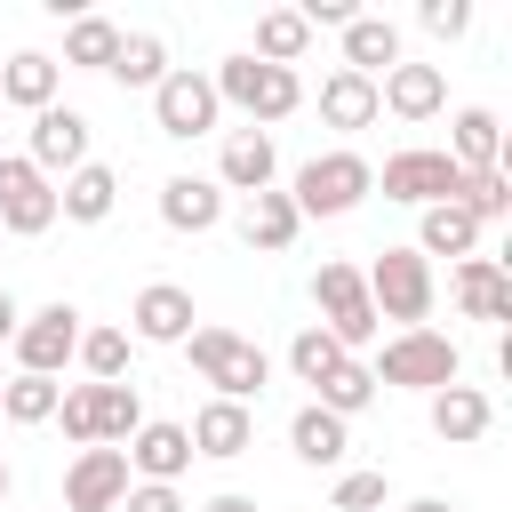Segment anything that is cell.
Listing matches in <instances>:
<instances>
[{"label":"cell","instance_id":"6da1fadb","mask_svg":"<svg viewBox=\"0 0 512 512\" xmlns=\"http://www.w3.org/2000/svg\"><path fill=\"white\" fill-rule=\"evenodd\" d=\"M368 376H376V392H440V384H464V352H456V336H440V328H400L376 360H368Z\"/></svg>","mask_w":512,"mask_h":512},{"label":"cell","instance_id":"7a4b0ae2","mask_svg":"<svg viewBox=\"0 0 512 512\" xmlns=\"http://www.w3.org/2000/svg\"><path fill=\"white\" fill-rule=\"evenodd\" d=\"M184 352H192V376L216 392V400H264V384H272V360H264V344L256 336H232V328H192L184 336Z\"/></svg>","mask_w":512,"mask_h":512},{"label":"cell","instance_id":"3957f363","mask_svg":"<svg viewBox=\"0 0 512 512\" xmlns=\"http://www.w3.org/2000/svg\"><path fill=\"white\" fill-rule=\"evenodd\" d=\"M208 88H216V104L248 112V128H272V120H288V112L304 104V80H296L288 64H256L248 48L224 56V64L208 72Z\"/></svg>","mask_w":512,"mask_h":512},{"label":"cell","instance_id":"277c9868","mask_svg":"<svg viewBox=\"0 0 512 512\" xmlns=\"http://www.w3.org/2000/svg\"><path fill=\"white\" fill-rule=\"evenodd\" d=\"M368 192H376V168H368L352 144L312 152V160L288 176V200H296V216H304V224H312V216H352Z\"/></svg>","mask_w":512,"mask_h":512},{"label":"cell","instance_id":"5b68a950","mask_svg":"<svg viewBox=\"0 0 512 512\" xmlns=\"http://www.w3.org/2000/svg\"><path fill=\"white\" fill-rule=\"evenodd\" d=\"M368 280V304L376 320H400V328H432V304H440V280L416 248H376V264L360 272Z\"/></svg>","mask_w":512,"mask_h":512},{"label":"cell","instance_id":"8992f818","mask_svg":"<svg viewBox=\"0 0 512 512\" xmlns=\"http://www.w3.org/2000/svg\"><path fill=\"white\" fill-rule=\"evenodd\" d=\"M312 312H320V328L360 360V344H376L384 336V320H376V304H368V280H360V264H320L312 272Z\"/></svg>","mask_w":512,"mask_h":512},{"label":"cell","instance_id":"52a82bcc","mask_svg":"<svg viewBox=\"0 0 512 512\" xmlns=\"http://www.w3.org/2000/svg\"><path fill=\"white\" fill-rule=\"evenodd\" d=\"M376 184H384V200H400V208H440V200H464V168H456L440 144H408V152H392Z\"/></svg>","mask_w":512,"mask_h":512},{"label":"cell","instance_id":"ba28073f","mask_svg":"<svg viewBox=\"0 0 512 512\" xmlns=\"http://www.w3.org/2000/svg\"><path fill=\"white\" fill-rule=\"evenodd\" d=\"M152 120H160V136H176V144H192V136H216V120H224V104H216V88H208V72H192V64H168V80L152 88Z\"/></svg>","mask_w":512,"mask_h":512},{"label":"cell","instance_id":"9c48e42d","mask_svg":"<svg viewBox=\"0 0 512 512\" xmlns=\"http://www.w3.org/2000/svg\"><path fill=\"white\" fill-rule=\"evenodd\" d=\"M72 352H80V304L56 296V304L24 312V328H16V376H64Z\"/></svg>","mask_w":512,"mask_h":512},{"label":"cell","instance_id":"30bf717a","mask_svg":"<svg viewBox=\"0 0 512 512\" xmlns=\"http://www.w3.org/2000/svg\"><path fill=\"white\" fill-rule=\"evenodd\" d=\"M0 224H8L16 240H40V232L56 224V184H48L24 152H0Z\"/></svg>","mask_w":512,"mask_h":512},{"label":"cell","instance_id":"8fae6325","mask_svg":"<svg viewBox=\"0 0 512 512\" xmlns=\"http://www.w3.org/2000/svg\"><path fill=\"white\" fill-rule=\"evenodd\" d=\"M24 160H32L48 184H64L72 168H88V112H72V104L32 112V144H24Z\"/></svg>","mask_w":512,"mask_h":512},{"label":"cell","instance_id":"7c38bea8","mask_svg":"<svg viewBox=\"0 0 512 512\" xmlns=\"http://www.w3.org/2000/svg\"><path fill=\"white\" fill-rule=\"evenodd\" d=\"M280 184V144L272 128H224V152H216V192H272Z\"/></svg>","mask_w":512,"mask_h":512},{"label":"cell","instance_id":"4fadbf2b","mask_svg":"<svg viewBox=\"0 0 512 512\" xmlns=\"http://www.w3.org/2000/svg\"><path fill=\"white\" fill-rule=\"evenodd\" d=\"M128 480H160V488H176L184 472H192V432L184 424H168V416H144L136 432H128Z\"/></svg>","mask_w":512,"mask_h":512},{"label":"cell","instance_id":"5bb4252c","mask_svg":"<svg viewBox=\"0 0 512 512\" xmlns=\"http://www.w3.org/2000/svg\"><path fill=\"white\" fill-rule=\"evenodd\" d=\"M128 496V456L120 448H80L64 464V512H120Z\"/></svg>","mask_w":512,"mask_h":512},{"label":"cell","instance_id":"9a60e30c","mask_svg":"<svg viewBox=\"0 0 512 512\" xmlns=\"http://www.w3.org/2000/svg\"><path fill=\"white\" fill-rule=\"evenodd\" d=\"M192 288H176V280H152V288H136V304H128V344H184L192 336Z\"/></svg>","mask_w":512,"mask_h":512},{"label":"cell","instance_id":"2e32d148","mask_svg":"<svg viewBox=\"0 0 512 512\" xmlns=\"http://www.w3.org/2000/svg\"><path fill=\"white\" fill-rule=\"evenodd\" d=\"M376 104H384L392 120H440V112H448V72H440V64H408V56H400V64L376 80Z\"/></svg>","mask_w":512,"mask_h":512},{"label":"cell","instance_id":"e0dca14e","mask_svg":"<svg viewBox=\"0 0 512 512\" xmlns=\"http://www.w3.org/2000/svg\"><path fill=\"white\" fill-rule=\"evenodd\" d=\"M448 296H456L464 320H512V272H504L496 256H464V264L448 272Z\"/></svg>","mask_w":512,"mask_h":512},{"label":"cell","instance_id":"ac0fdd59","mask_svg":"<svg viewBox=\"0 0 512 512\" xmlns=\"http://www.w3.org/2000/svg\"><path fill=\"white\" fill-rule=\"evenodd\" d=\"M184 432H192V456L232 464V456H248V448H256V408H240V400H208Z\"/></svg>","mask_w":512,"mask_h":512},{"label":"cell","instance_id":"d6986e66","mask_svg":"<svg viewBox=\"0 0 512 512\" xmlns=\"http://www.w3.org/2000/svg\"><path fill=\"white\" fill-rule=\"evenodd\" d=\"M288 448H296V464H312V472H336V464L352 456V424H344V416H328L320 400H304V408L288 416Z\"/></svg>","mask_w":512,"mask_h":512},{"label":"cell","instance_id":"ffe728a7","mask_svg":"<svg viewBox=\"0 0 512 512\" xmlns=\"http://www.w3.org/2000/svg\"><path fill=\"white\" fill-rule=\"evenodd\" d=\"M160 224H168V232H216V224H224L216 176H168V184H160Z\"/></svg>","mask_w":512,"mask_h":512},{"label":"cell","instance_id":"44dd1931","mask_svg":"<svg viewBox=\"0 0 512 512\" xmlns=\"http://www.w3.org/2000/svg\"><path fill=\"white\" fill-rule=\"evenodd\" d=\"M296 232H304V216H296V200L272 184V192H256L248 208H240V240L256 248V256H288L296 248Z\"/></svg>","mask_w":512,"mask_h":512},{"label":"cell","instance_id":"7402d4cb","mask_svg":"<svg viewBox=\"0 0 512 512\" xmlns=\"http://www.w3.org/2000/svg\"><path fill=\"white\" fill-rule=\"evenodd\" d=\"M488 424H496V400H488L480 384H440V392H432V432H440L448 448H472Z\"/></svg>","mask_w":512,"mask_h":512},{"label":"cell","instance_id":"603a6c76","mask_svg":"<svg viewBox=\"0 0 512 512\" xmlns=\"http://www.w3.org/2000/svg\"><path fill=\"white\" fill-rule=\"evenodd\" d=\"M56 80H64V64H56V56L16 48V56L0 64V104H16V112H48V104H56Z\"/></svg>","mask_w":512,"mask_h":512},{"label":"cell","instance_id":"cb8c5ba5","mask_svg":"<svg viewBox=\"0 0 512 512\" xmlns=\"http://www.w3.org/2000/svg\"><path fill=\"white\" fill-rule=\"evenodd\" d=\"M376 120H384L376 80H360V72H344V64H336V72L320 80V128H344V136H352V128H376Z\"/></svg>","mask_w":512,"mask_h":512},{"label":"cell","instance_id":"d4e9b609","mask_svg":"<svg viewBox=\"0 0 512 512\" xmlns=\"http://www.w3.org/2000/svg\"><path fill=\"white\" fill-rule=\"evenodd\" d=\"M448 128H456V136H448V160H456L464 176H480V168H504V120H496L488 104H464Z\"/></svg>","mask_w":512,"mask_h":512},{"label":"cell","instance_id":"484cf974","mask_svg":"<svg viewBox=\"0 0 512 512\" xmlns=\"http://www.w3.org/2000/svg\"><path fill=\"white\" fill-rule=\"evenodd\" d=\"M120 208V176L104 168V160H88V168H72L64 184H56V216L64 224H104Z\"/></svg>","mask_w":512,"mask_h":512},{"label":"cell","instance_id":"4316f807","mask_svg":"<svg viewBox=\"0 0 512 512\" xmlns=\"http://www.w3.org/2000/svg\"><path fill=\"white\" fill-rule=\"evenodd\" d=\"M408 248H416L424 264H432V256H456V264H464V256H480V224H472L456 200H440V208H416V240H408Z\"/></svg>","mask_w":512,"mask_h":512},{"label":"cell","instance_id":"83f0119b","mask_svg":"<svg viewBox=\"0 0 512 512\" xmlns=\"http://www.w3.org/2000/svg\"><path fill=\"white\" fill-rule=\"evenodd\" d=\"M400 64V24L392 16H352L344 24V72H360V80H376V72H392Z\"/></svg>","mask_w":512,"mask_h":512},{"label":"cell","instance_id":"f1b7e54d","mask_svg":"<svg viewBox=\"0 0 512 512\" xmlns=\"http://www.w3.org/2000/svg\"><path fill=\"white\" fill-rule=\"evenodd\" d=\"M136 424H144L136 376H128V384H88V432H96V448H128Z\"/></svg>","mask_w":512,"mask_h":512},{"label":"cell","instance_id":"f546056e","mask_svg":"<svg viewBox=\"0 0 512 512\" xmlns=\"http://www.w3.org/2000/svg\"><path fill=\"white\" fill-rule=\"evenodd\" d=\"M304 48H312V24H304L296 8H264V16H256V48H248L256 64H288V72H296Z\"/></svg>","mask_w":512,"mask_h":512},{"label":"cell","instance_id":"4dcf8cb0","mask_svg":"<svg viewBox=\"0 0 512 512\" xmlns=\"http://www.w3.org/2000/svg\"><path fill=\"white\" fill-rule=\"evenodd\" d=\"M112 56H120V24L112 16H72L64 24V64L72 72H112Z\"/></svg>","mask_w":512,"mask_h":512},{"label":"cell","instance_id":"1f68e13d","mask_svg":"<svg viewBox=\"0 0 512 512\" xmlns=\"http://www.w3.org/2000/svg\"><path fill=\"white\" fill-rule=\"evenodd\" d=\"M344 360H352V352H344V344H336L320 320H304V328L288 336V368H296V384H312V392H320V384H328Z\"/></svg>","mask_w":512,"mask_h":512},{"label":"cell","instance_id":"d6a6232c","mask_svg":"<svg viewBox=\"0 0 512 512\" xmlns=\"http://www.w3.org/2000/svg\"><path fill=\"white\" fill-rule=\"evenodd\" d=\"M112 80H120V88H160V80H168V40H160V32H120Z\"/></svg>","mask_w":512,"mask_h":512},{"label":"cell","instance_id":"836d02e7","mask_svg":"<svg viewBox=\"0 0 512 512\" xmlns=\"http://www.w3.org/2000/svg\"><path fill=\"white\" fill-rule=\"evenodd\" d=\"M72 360L88 368V384H128L136 344H128V328H80V352H72Z\"/></svg>","mask_w":512,"mask_h":512},{"label":"cell","instance_id":"e575fe53","mask_svg":"<svg viewBox=\"0 0 512 512\" xmlns=\"http://www.w3.org/2000/svg\"><path fill=\"white\" fill-rule=\"evenodd\" d=\"M56 400H64L56 376H0V416H8V424H48Z\"/></svg>","mask_w":512,"mask_h":512},{"label":"cell","instance_id":"d590c367","mask_svg":"<svg viewBox=\"0 0 512 512\" xmlns=\"http://www.w3.org/2000/svg\"><path fill=\"white\" fill-rule=\"evenodd\" d=\"M312 400H320L328 416H344V424H352L360 408H376V376H368V360H344V368H336V376H328Z\"/></svg>","mask_w":512,"mask_h":512},{"label":"cell","instance_id":"8d00e7d4","mask_svg":"<svg viewBox=\"0 0 512 512\" xmlns=\"http://www.w3.org/2000/svg\"><path fill=\"white\" fill-rule=\"evenodd\" d=\"M456 208H464L480 232H488V224H504V216H512V176H504V168H480V176H464V200H456Z\"/></svg>","mask_w":512,"mask_h":512},{"label":"cell","instance_id":"74e56055","mask_svg":"<svg viewBox=\"0 0 512 512\" xmlns=\"http://www.w3.org/2000/svg\"><path fill=\"white\" fill-rule=\"evenodd\" d=\"M384 496H392L384 472H344V480L328 488V512H384Z\"/></svg>","mask_w":512,"mask_h":512},{"label":"cell","instance_id":"f35d334b","mask_svg":"<svg viewBox=\"0 0 512 512\" xmlns=\"http://www.w3.org/2000/svg\"><path fill=\"white\" fill-rule=\"evenodd\" d=\"M416 24H424L432 40H464V32H472V0H424Z\"/></svg>","mask_w":512,"mask_h":512},{"label":"cell","instance_id":"ab89813d","mask_svg":"<svg viewBox=\"0 0 512 512\" xmlns=\"http://www.w3.org/2000/svg\"><path fill=\"white\" fill-rule=\"evenodd\" d=\"M48 424H64V440L72 448H96V432H88V384H64V400H56V416Z\"/></svg>","mask_w":512,"mask_h":512},{"label":"cell","instance_id":"60d3db41","mask_svg":"<svg viewBox=\"0 0 512 512\" xmlns=\"http://www.w3.org/2000/svg\"><path fill=\"white\" fill-rule=\"evenodd\" d=\"M120 512H184V488H160V480H128Z\"/></svg>","mask_w":512,"mask_h":512},{"label":"cell","instance_id":"b9f144b4","mask_svg":"<svg viewBox=\"0 0 512 512\" xmlns=\"http://www.w3.org/2000/svg\"><path fill=\"white\" fill-rule=\"evenodd\" d=\"M200 512H264V504H256V496H240V488H224V496H208Z\"/></svg>","mask_w":512,"mask_h":512},{"label":"cell","instance_id":"7bdbcfd3","mask_svg":"<svg viewBox=\"0 0 512 512\" xmlns=\"http://www.w3.org/2000/svg\"><path fill=\"white\" fill-rule=\"evenodd\" d=\"M16 328H24V304L0 288V344H16Z\"/></svg>","mask_w":512,"mask_h":512},{"label":"cell","instance_id":"ee69618b","mask_svg":"<svg viewBox=\"0 0 512 512\" xmlns=\"http://www.w3.org/2000/svg\"><path fill=\"white\" fill-rule=\"evenodd\" d=\"M400 512H456V504H448V496H408Z\"/></svg>","mask_w":512,"mask_h":512},{"label":"cell","instance_id":"f6af8a7d","mask_svg":"<svg viewBox=\"0 0 512 512\" xmlns=\"http://www.w3.org/2000/svg\"><path fill=\"white\" fill-rule=\"evenodd\" d=\"M8 480H16V472H8V456H0V504H8Z\"/></svg>","mask_w":512,"mask_h":512}]
</instances>
